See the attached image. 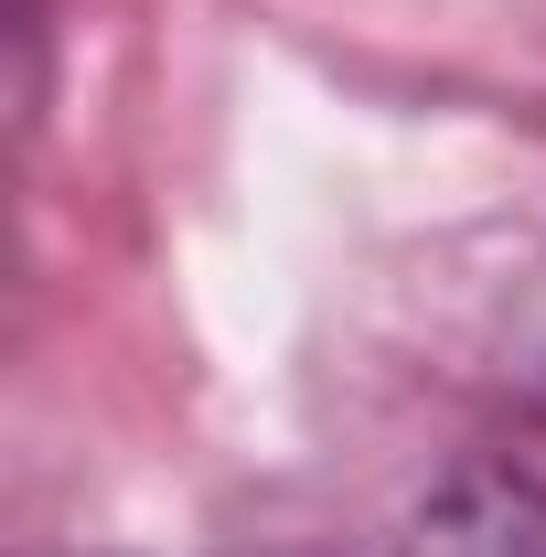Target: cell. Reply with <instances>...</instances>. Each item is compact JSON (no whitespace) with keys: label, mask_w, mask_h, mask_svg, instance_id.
<instances>
[{"label":"cell","mask_w":546,"mask_h":557,"mask_svg":"<svg viewBox=\"0 0 546 557\" xmlns=\"http://www.w3.org/2000/svg\"><path fill=\"white\" fill-rule=\"evenodd\" d=\"M397 557H546V472L525 461H461L397 525Z\"/></svg>","instance_id":"cell-1"}]
</instances>
